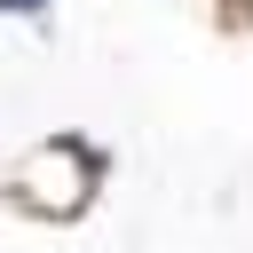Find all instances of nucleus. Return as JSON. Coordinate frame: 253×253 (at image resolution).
Segmentation results:
<instances>
[{"label": "nucleus", "mask_w": 253, "mask_h": 253, "mask_svg": "<svg viewBox=\"0 0 253 253\" xmlns=\"http://www.w3.org/2000/svg\"><path fill=\"white\" fill-rule=\"evenodd\" d=\"M0 8H16V16H32V8H40V0H0Z\"/></svg>", "instance_id": "obj_1"}]
</instances>
